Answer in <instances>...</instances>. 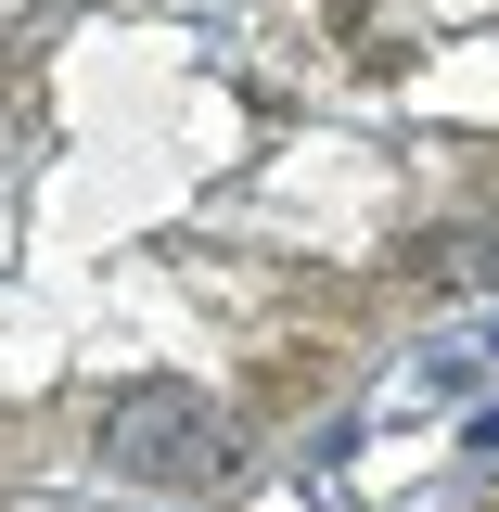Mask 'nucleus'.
Returning <instances> with one entry per match:
<instances>
[{"instance_id":"nucleus-1","label":"nucleus","mask_w":499,"mask_h":512,"mask_svg":"<svg viewBox=\"0 0 499 512\" xmlns=\"http://www.w3.org/2000/svg\"><path fill=\"white\" fill-rule=\"evenodd\" d=\"M103 474L192 500V487H218V474H231V410H218L205 384H180V372L128 384L116 410H103Z\"/></svg>"}]
</instances>
